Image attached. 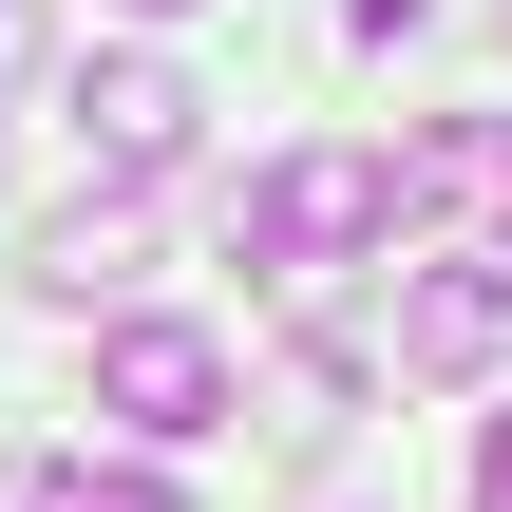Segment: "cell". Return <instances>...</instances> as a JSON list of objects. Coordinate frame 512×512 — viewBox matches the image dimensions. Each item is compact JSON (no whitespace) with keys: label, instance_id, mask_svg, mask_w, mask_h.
<instances>
[{"label":"cell","instance_id":"8992f818","mask_svg":"<svg viewBox=\"0 0 512 512\" xmlns=\"http://www.w3.org/2000/svg\"><path fill=\"white\" fill-rule=\"evenodd\" d=\"M57 512H190L171 475H57Z\"/></svg>","mask_w":512,"mask_h":512},{"label":"cell","instance_id":"30bf717a","mask_svg":"<svg viewBox=\"0 0 512 512\" xmlns=\"http://www.w3.org/2000/svg\"><path fill=\"white\" fill-rule=\"evenodd\" d=\"M475 266H494V285H512V190H494V247H475Z\"/></svg>","mask_w":512,"mask_h":512},{"label":"cell","instance_id":"7a4b0ae2","mask_svg":"<svg viewBox=\"0 0 512 512\" xmlns=\"http://www.w3.org/2000/svg\"><path fill=\"white\" fill-rule=\"evenodd\" d=\"M95 418H114L133 456L228 437V342H209V323H114V342H95Z\"/></svg>","mask_w":512,"mask_h":512},{"label":"cell","instance_id":"6da1fadb","mask_svg":"<svg viewBox=\"0 0 512 512\" xmlns=\"http://www.w3.org/2000/svg\"><path fill=\"white\" fill-rule=\"evenodd\" d=\"M380 228H399L380 152H285V171H247V190H228V247H247V266H304V285H323V266H361Z\"/></svg>","mask_w":512,"mask_h":512},{"label":"cell","instance_id":"9c48e42d","mask_svg":"<svg viewBox=\"0 0 512 512\" xmlns=\"http://www.w3.org/2000/svg\"><path fill=\"white\" fill-rule=\"evenodd\" d=\"M0 512H57V475H38V456H0Z\"/></svg>","mask_w":512,"mask_h":512},{"label":"cell","instance_id":"8fae6325","mask_svg":"<svg viewBox=\"0 0 512 512\" xmlns=\"http://www.w3.org/2000/svg\"><path fill=\"white\" fill-rule=\"evenodd\" d=\"M114 19H190V0H114Z\"/></svg>","mask_w":512,"mask_h":512},{"label":"cell","instance_id":"ba28073f","mask_svg":"<svg viewBox=\"0 0 512 512\" xmlns=\"http://www.w3.org/2000/svg\"><path fill=\"white\" fill-rule=\"evenodd\" d=\"M475 512H512V418H494V437H475Z\"/></svg>","mask_w":512,"mask_h":512},{"label":"cell","instance_id":"52a82bcc","mask_svg":"<svg viewBox=\"0 0 512 512\" xmlns=\"http://www.w3.org/2000/svg\"><path fill=\"white\" fill-rule=\"evenodd\" d=\"M19 76H38V0H0V95H19Z\"/></svg>","mask_w":512,"mask_h":512},{"label":"cell","instance_id":"277c9868","mask_svg":"<svg viewBox=\"0 0 512 512\" xmlns=\"http://www.w3.org/2000/svg\"><path fill=\"white\" fill-rule=\"evenodd\" d=\"M380 342H399V380H494V342H512V285H494V266H399Z\"/></svg>","mask_w":512,"mask_h":512},{"label":"cell","instance_id":"5b68a950","mask_svg":"<svg viewBox=\"0 0 512 512\" xmlns=\"http://www.w3.org/2000/svg\"><path fill=\"white\" fill-rule=\"evenodd\" d=\"M133 266H152V209H133V190H95V209L38 228V304H114Z\"/></svg>","mask_w":512,"mask_h":512},{"label":"cell","instance_id":"3957f363","mask_svg":"<svg viewBox=\"0 0 512 512\" xmlns=\"http://www.w3.org/2000/svg\"><path fill=\"white\" fill-rule=\"evenodd\" d=\"M76 133H95V171H114V190H152V171H190L209 95H190L171 57H76Z\"/></svg>","mask_w":512,"mask_h":512}]
</instances>
